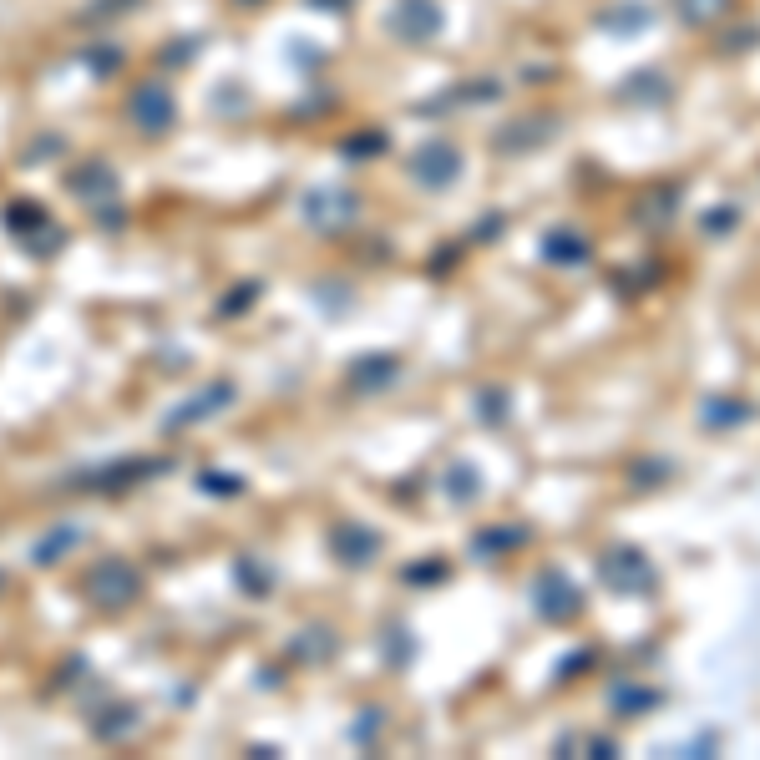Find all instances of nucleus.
<instances>
[{"instance_id":"nucleus-1","label":"nucleus","mask_w":760,"mask_h":760,"mask_svg":"<svg viewBox=\"0 0 760 760\" xmlns=\"http://www.w3.org/2000/svg\"><path fill=\"white\" fill-rule=\"evenodd\" d=\"M603 583L624 593V598H654L659 593V568L639 553V548H608L603 563H598Z\"/></svg>"},{"instance_id":"nucleus-2","label":"nucleus","mask_w":760,"mask_h":760,"mask_svg":"<svg viewBox=\"0 0 760 760\" xmlns=\"http://www.w3.org/2000/svg\"><path fill=\"white\" fill-rule=\"evenodd\" d=\"M750 421V401H730V396H710L705 401V426L720 431V426H740Z\"/></svg>"},{"instance_id":"nucleus-3","label":"nucleus","mask_w":760,"mask_h":760,"mask_svg":"<svg viewBox=\"0 0 760 760\" xmlns=\"http://www.w3.org/2000/svg\"><path fill=\"white\" fill-rule=\"evenodd\" d=\"M654 705H664L659 690H629V684L614 690V710H624V715H639V710H654Z\"/></svg>"},{"instance_id":"nucleus-4","label":"nucleus","mask_w":760,"mask_h":760,"mask_svg":"<svg viewBox=\"0 0 760 760\" xmlns=\"http://www.w3.org/2000/svg\"><path fill=\"white\" fill-rule=\"evenodd\" d=\"M725 6V0H679V11L684 16H695V21H705V16H715Z\"/></svg>"},{"instance_id":"nucleus-5","label":"nucleus","mask_w":760,"mask_h":760,"mask_svg":"<svg viewBox=\"0 0 760 760\" xmlns=\"http://www.w3.org/2000/svg\"><path fill=\"white\" fill-rule=\"evenodd\" d=\"M705 228H710V234H725V228H735V208H715V213H705Z\"/></svg>"},{"instance_id":"nucleus-6","label":"nucleus","mask_w":760,"mask_h":760,"mask_svg":"<svg viewBox=\"0 0 760 760\" xmlns=\"http://www.w3.org/2000/svg\"><path fill=\"white\" fill-rule=\"evenodd\" d=\"M553 254H563V259H588V244H583V239H553Z\"/></svg>"}]
</instances>
